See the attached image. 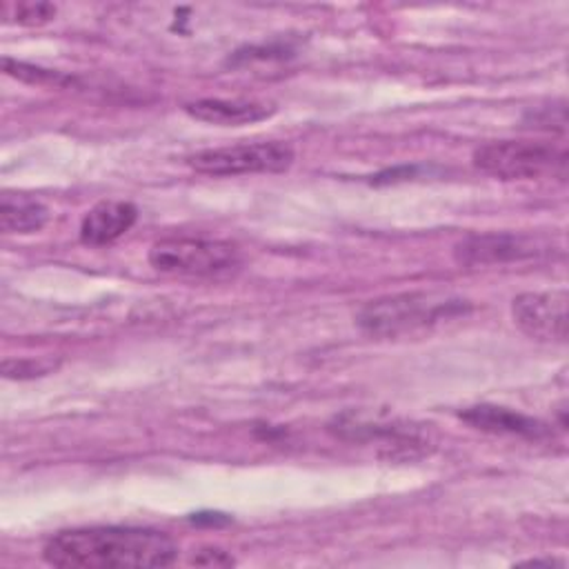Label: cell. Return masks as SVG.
<instances>
[{"label": "cell", "instance_id": "obj_1", "mask_svg": "<svg viewBox=\"0 0 569 569\" xmlns=\"http://www.w3.org/2000/svg\"><path fill=\"white\" fill-rule=\"evenodd\" d=\"M178 547L164 533L144 527H82L51 536L42 558L64 569H127L167 567L176 560Z\"/></svg>", "mask_w": 569, "mask_h": 569}, {"label": "cell", "instance_id": "obj_5", "mask_svg": "<svg viewBox=\"0 0 569 569\" xmlns=\"http://www.w3.org/2000/svg\"><path fill=\"white\" fill-rule=\"evenodd\" d=\"M240 262V251L233 242L213 238L171 236L151 244L149 264L160 273L171 276H218Z\"/></svg>", "mask_w": 569, "mask_h": 569}, {"label": "cell", "instance_id": "obj_15", "mask_svg": "<svg viewBox=\"0 0 569 569\" xmlns=\"http://www.w3.org/2000/svg\"><path fill=\"white\" fill-rule=\"evenodd\" d=\"M9 9H13V22L27 24V27L44 24L56 16V7L51 2H18V4H11Z\"/></svg>", "mask_w": 569, "mask_h": 569}, {"label": "cell", "instance_id": "obj_11", "mask_svg": "<svg viewBox=\"0 0 569 569\" xmlns=\"http://www.w3.org/2000/svg\"><path fill=\"white\" fill-rule=\"evenodd\" d=\"M460 418L469 422L471 427L489 433H507V436H520L527 440H542L549 436V427L527 413H520L509 407L498 405H476L465 411H460Z\"/></svg>", "mask_w": 569, "mask_h": 569}, {"label": "cell", "instance_id": "obj_14", "mask_svg": "<svg viewBox=\"0 0 569 569\" xmlns=\"http://www.w3.org/2000/svg\"><path fill=\"white\" fill-rule=\"evenodd\" d=\"M58 367L51 358H7L2 362V376L11 380H29L51 373Z\"/></svg>", "mask_w": 569, "mask_h": 569}, {"label": "cell", "instance_id": "obj_7", "mask_svg": "<svg viewBox=\"0 0 569 569\" xmlns=\"http://www.w3.org/2000/svg\"><path fill=\"white\" fill-rule=\"evenodd\" d=\"M549 251L542 236L520 231H487L469 233L453 247V258L465 267H489L533 260Z\"/></svg>", "mask_w": 569, "mask_h": 569}, {"label": "cell", "instance_id": "obj_6", "mask_svg": "<svg viewBox=\"0 0 569 569\" xmlns=\"http://www.w3.org/2000/svg\"><path fill=\"white\" fill-rule=\"evenodd\" d=\"M293 149L280 140L240 142L229 147L202 149L187 158V164L207 176L280 173L293 164Z\"/></svg>", "mask_w": 569, "mask_h": 569}, {"label": "cell", "instance_id": "obj_12", "mask_svg": "<svg viewBox=\"0 0 569 569\" xmlns=\"http://www.w3.org/2000/svg\"><path fill=\"white\" fill-rule=\"evenodd\" d=\"M49 220V209L18 191H4L0 196V227L4 233H33L40 231Z\"/></svg>", "mask_w": 569, "mask_h": 569}, {"label": "cell", "instance_id": "obj_4", "mask_svg": "<svg viewBox=\"0 0 569 569\" xmlns=\"http://www.w3.org/2000/svg\"><path fill=\"white\" fill-rule=\"evenodd\" d=\"M473 164L500 180L565 178L567 151L549 142L493 140L473 151Z\"/></svg>", "mask_w": 569, "mask_h": 569}, {"label": "cell", "instance_id": "obj_8", "mask_svg": "<svg viewBox=\"0 0 569 569\" xmlns=\"http://www.w3.org/2000/svg\"><path fill=\"white\" fill-rule=\"evenodd\" d=\"M567 291H525L513 298V322L533 340L565 342L567 338Z\"/></svg>", "mask_w": 569, "mask_h": 569}, {"label": "cell", "instance_id": "obj_3", "mask_svg": "<svg viewBox=\"0 0 569 569\" xmlns=\"http://www.w3.org/2000/svg\"><path fill=\"white\" fill-rule=\"evenodd\" d=\"M329 431L347 442L378 445L380 453L391 460H411L427 456L433 447L429 427L400 420L387 413L347 409L329 422Z\"/></svg>", "mask_w": 569, "mask_h": 569}, {"label": "cell", "instance_id": "obj_13", "mask_svg": "<svg viewBox=\"0 0 569 569\" xmlns=\"http://www.w3.org/2000/svg\"><path fill=\"white\" fill-rule=\"evenodd\" d=\"M2 69H4L7 76L18 78V80L29 82V84H47V87H67V84H73V78H71V76H64L62 71L44 69V67L29 64V62H22V60H13V58H9V56L2 58Z\"/></svg>", "mask_w": 569, "mask_h": 569}, {"label": "cell", "instance_id": "obj_10", "mask_svg": "<svg viewBox=\"0 0 569 569\" xmlns=\"http://www.w3.org/2000/svg\"><path fill=\"white\" fill-rule=\"evenodd\" d=\"M184 111L207 124L218 127H240L251 124L264 118H271L276 113V107L271 102L260 100H244V98H200L184 104Z\"/></svg>", "mask_w": 569, "mask_h": 569}, {"label": "cell", "instance_id": "obj_2", "mask_svg": "<svg viewBox=\"0 0 569 569\" xmlns=\"http://www.w3.org/2000/svg\"><path fill=\"white\" fill-rule=\"evenodd\" d=\"M467 300L449 293L405 291L367 302L356 320L358 327L369 336L398 338L460 316L467 311Z\"/></svg>", "mask_w": 569, "mask_h": 569}, {"label": "cell", "instance_id": "obj_9", "mask_svg": "<svg viewBox=\"0 0 569 569\" xmlns=\"http://www.w3.org/2000/svg\"><path fill=\"white\" fill-rule=\"evenodd\" d=\"M138 220V209L127 200H102L80 222V240L89 247H104L124 236Z\"/></svg>", "mask_w": 569, "mask_h": 569}, {"label": "cell", "instance_id": "obj_16", "mask_svg": "<svg viewBox=\"0 0 569 569\" xmlns=\"http://www.w3.org/2000/svg\"><path fill=\"white\" fill-rule=\"evenodd\" d=\"M193 562L204 565V567H229V565H233V558L220 549H202L193 556Z\"/></svg>", "mask_w": 569, "mask_h": 569}]
</instances>
